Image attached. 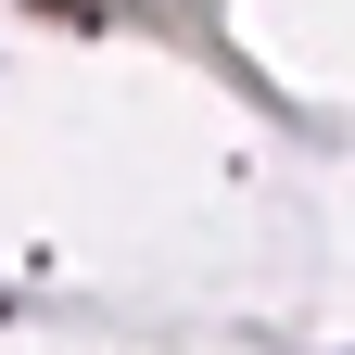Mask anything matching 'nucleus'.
I'll return each mask as SVG.
<instances>
[{"mask_svg":"<svg viewBox=\"0 0 355 355\" xmlns=\"http://www.w3.org/2000/svg\"><path fill=\"white\" fill-rule=\"evenodd\" d=\"M51 13H64V26H102V0H51Z\"/></svg>","mask_w":355,"mask_h":355,"instance_id":"nucleus-1","label":"nucleus"}]
</instances>
